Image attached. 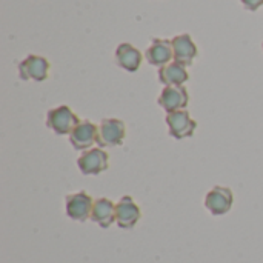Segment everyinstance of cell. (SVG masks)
I'll return each mask as SVG.
<instances>
[{
    "instance_id": "1",
    "label": "cell",
    "mask_w": 263,
    "mask_h": 263,
    "mask_svg": "<svg viewBox=\"0 0 263 263\" xmlns=\"http://www.w3.org/2000/svg\"><path fill=\"white\" fill-rule=\"evenodd\" d=\"M126 136V126L119 119H103L97 126L99 148H114L123 143Z\"/></svg>"
},
{
    "instance_id": "2",
    "label": "cell",
    "mask_w": 263,
    "mask_h": 263,
    "mask_svg": "<svg viewBox=\"0 0 263 263\" xmlns=\"http://www.w3.org/2000/svg\"><path fill=\"white\" fill-rule=\"evenodd\" d=\"M80 123L79 117L71 111L69 106H57L46 114V126L57 136L71 134L72 129Z\"/></svg>"
},
{
    "instance_id": "3",
    "label": "cell",
    "mask_w": 263,
    "mask_h": 263,
    "mask_svg": "<svg viewBox=\"0 0 263 263\" xmlns=\"http://www.w3.org/2000/svg\"><path fill=\"white\" fill-rule=\"evenodd\" d=\"M108 162L109 156L106 151L102 148H91L79 157L77 166L85 176H97L108 170Z\"/></svg>"
},
{
    "instance_id": "4",
    "label": "cell",
    "mask_w": 263,
    "mask_h": 263,
    "mask_svg": "<svg viewBox=\"0 0 263 263\" xmlns=\"http://www.w3.org/2000/svg\"><path fill=\"white\" fill-rule=\"evenodd\" d=\"M166 125L170 129V136L177 140L191 137L197 128V123L190 117V112L186 109L166 114Z\"/></svg>"
},
{
    "instance_id": "5",
    "label": "cell",
    "mask_w": 263,
    "mask_h": 263,
    "mask_svg": "<svg viewBox=\"0 0 263 263\" xmlns=\"http://www.w3.org/2000/svg\"><path fill=\"white\" fill-rule=\"evenodd\" d=\"M49 62L40 55H28L18 63V74L22 80H35L43 82L48 77Z\"/></svg>"
},
{
    "instance_id": "6",
    "label": "cell",
    "mask_w": 263,
    "mask_h": 263,
    "mask_svg": "<svg viewBox=\"0 0 263 263\" xmlns=\"http://www.w3.org/2000/svg\"><path fill=\"white\" fill-rule=\"evenodd\" d=\"M157 103L170 114L174 111L186 109L190 103V94L185 86H165L159 96Z\"/></svg>"
},
{
    "instance_id": "7",
    "label": "cell",
    "mask_w": 263,
    "mask_h": 263,
    "mask_svg": "<svg viewBox=\"0 0 263 263\" xmlns=\"http://www.w3.org/2000/svg\"><path fill=\"white\" fill-rule=\"evenodd\" d=\"M94 202L89 194L85 191L69 194L66 196V214L69 219L77 222H85L88 217H91Z\"/></svg>"
},
{
    "instance_id": "8",
    "label": "cell",
    "mask_w": 263,
    "mask_h": 263,
    "mask_svg": "<svg viewBox=\"0 0 263 263\" xmlns=\"http://www.w3.org/2000/svg\"><path fill=\"white\" fill-rule=\"evenodd\" d=\"M233 191L227 186H214L205 197V206L214 216L227 214L233 206Z\"/></svg>"
},
{
    "instance_id": "9",
    "label": "cell",
    "mask_w": 263,
    "mask_h": 263,
    "mask_svg": "<svg viewBox=\"0 0 263 263\" xmlns=\"http://www.w3.org/2000/svg\"><path fill=\"white\" fill-rule=\"evenodd\" d=\"M140 220V208L139 205L129 197L125 196L116 205V222L123 230H131Z\"/></svg>"
},
{
    "instance_id": "10",
    "label": "cell",
    "mask_w": 263,
    "mask_h": 263,
    "mask_svg": "<svg viewBox=\"0 0 263 263\" xmlns=\"http://www.w3.org/2000/svg\"><path fill=\"white\" fill-rule=\"evenodd\" d=\"M97 140V125L89 120L80 122L69 134V142L74 149L88 151Z\"/></svg>"
},
{
    "instance_id": "11",
    "label": "cell",
    "mask_w": 263,
    "mask_h": 263,
    "mask_svg": "<svg viewBox=\"0 0 263 263\" xmlns=\"http://www.w3.org/2000/svg\"><path fill=\"white\" fill-rule=\"evenodd\" d=\"M145 57L148 60L149 65L153 66H165L171 62V59L174 57L173 54V45L171 40L166 39H153L151 45L148 46Z\"/></svg>"
},
{
    "instance_id": "12",
    "label": "cell",
    "mask_w": 263,
    "mask_h": 263,
    "mask_svg": "<svg viewBox=\"0 0 263 263\" xmlns=\"http://www.w3.org/2000/svg\"><path fill=\"white\" fill-rule=\"evenodd\" d=\"M171 45H173L174 62H179L185 66H190L193 63V60L197 57V46L194 45L190 34L176 35L171 40Z\"/></svg>"
},
{
    "instance_id": "13",
    "label": "cell",
    "mask_w": 263,
    "mask_h": 263,
    "mask_svg": "<svg viewBox=\"0 0 263 263\" xmlns=\"http://www.w3.org/2000/svg\"><path fill=\"white\" fill-rule=\"evenodd\" d=\"M116 62L128 72H136L142 63L140 51L131 43H120L116 49Z\"/></svg>"
},
{
    "instance_id": "14",
    "label": "cell",
    "mask_w": 263,
    "mask_h": 263,
    "mask_svg": "<svg viewBox=\"0 0 263 263\" xmlns=\"http://www.w3.org/2000/svg\"><path fill=\"white\" fill-rule=\"evenodd\" d=\"M190 79L185 65L179 62H170L159 68V82L165 86H182Z\"/></svg>"
},
{
    "instance_id": "15",
    "label": "cell",
    "mask_w": 263,
    "mask_h": 263,
    "mask_svg": "<svg viewBox=\"0 0 263 263\" xmlns=\"http://www.w3.org/2000/svg\"><path fill=\"white\" fill-rule=\"evenodd\" d=\"M91 219L102 228H108L116 220V205L109 199H97L92 206Z\"/></svg>"
},
{
    "instance_id": "16",
    "label": "cell",
    "mask_w": 263,
    "mask_h": 263,
    "mask_svg": "<svg viewBox=\"0 0 263 263\" xmlns=\"http://www.w3.org/2000/svg\"><path fill=\"white\" fill-rule=\"evenodd\" d=\"M242 3L248 11H256L262 6L263 0H242Z\"/></svg>"
}]
</instances>
